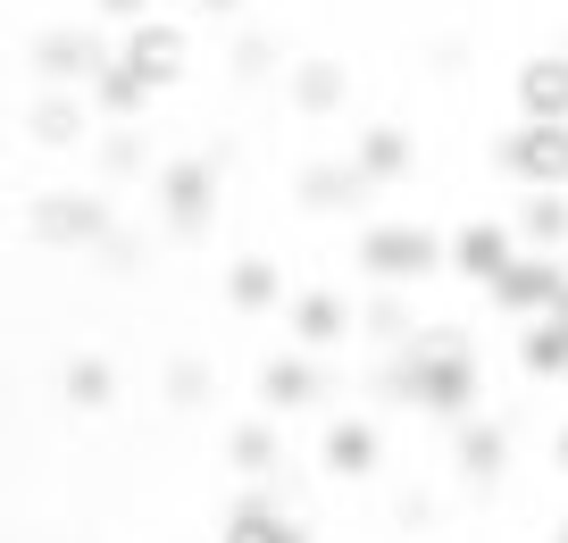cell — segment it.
I'll list each match as a JSON object with an SVG mask.
<instances>
[{
    "label": "cell",
    "instance_id": "ba28073f",
    "mask_svg": "<svg viewBox=\"0 0 568 543\" xmlns=\"http://www.w3.org/2000/svg\"><path fill=\"white\" fill-rule=\"evenodd\" d=\"M118 51H101L92 34H75V26H51V34L34 42V68L51 76V84H92V76L109 68Z\"/></svg>",
    "mask_w": 568,
    "mask_h": 543
},
{
    "label": "cell",
    "instance_id": "277c9868",
    "mask_svg": "<svg viewBox=\"0 0 568 543\" xmlns=\"http://www.w3.org/2000/svg\"><path fill=\"white\" fill-rule=\"evenodd\" d=\"M118 68L134 76V84H176L184 76V26H168V18H134L125 26V42H118Z\"/></svg>",
    "mask_w": 568,
    "mask_h": 543
},
{
    "label": "cell",
    "instance_id": "484cf974",
    "mask_svg": "<svg viewBox=\"0 0 568 543\" xmlns=\"http://www.w3.org/2000/svg\"><path fill=\"white\" fill-rule=\"evenodd\" d=\"M201 385H210V376H201V369H193V360H184V369H176V376H168V393H176V402H201Z\"/></svg>",
    "mask_w": 568,
    "mask_h": 543
},
{
    "label": "cell",
    "instance_id": "7402d4cb",
    "mask_svg": "<svg viewBox=\"0 0 568 543\" xmlns=\"http://www.w3.org/2000/svg\"><path fill=\"white\" fill-rule=\"evenodd\" d=\"M34 142H84V101H68V92H51V101H34Z\"/></svg>",
    "mask_w": 568,
    "mask_h": 543
},
{
    "label": "cell",
    "instance_id": "2e32d148",
    "mask_svg": "<svg viewBox=\"0 0 568 543\" xmlns=\"http://www.w3.org/2000/svg\"><path fill=\"white\" fill-rule=\"evenodd\" d=\"M368 193V175H359V159H335V168H310L302 175V201L310 210H343V201Z\"/></svg>",
    "mask_w": 568,
    "mask_h": 543
},
{
    "label": "cell",
    "instance_id": "7a4b0ae2",
    "mask_svg": "<svg viewBox=\"0 0 568 543\" xmlns=\"http://www.w3.org/2000/svg\"><path fill=\"white\" fill-rule=\"evenodd\" d=\"M501 175L535 193H568V118H518V134H501Z\"/></svg>",
    "mask_w": 568,
    "mask_h": 543
},
{
    "label": "cell",
    "instance_id": "8992f818",
    "mask_svg": "<svg viewBox=\"0 0 568 543\" xmlns=\"http://www.w3.org/2000/svg\"><path fill=\"white\" fill-rule=\"evenodd\" d=\"M210 201H217V168H210V159H176V168H160V210H168L176 234L210 227Z\"/></svg>",
    "mask_w": 568,
    "mask_h": 543
},
{
    "label": "cell",
    "instance_id": "30bf717a",
    "mask_svg": "<svg viewBox=\"0 0 568 543\" xmlns=\"http://www.w3.org/2000/svg\"><path fill=\"white\" fill-rule=\"evenodd\" d=\"M518 369H527V376H568V310L527 318V334H518Z\"/></svg>",
    "mask_w": 568,
    "mask_h": 543
},
{
    "label": "cell",
    "instance_id": "ffe728a7",
    "mask_svg": "<svg viewBox=\"0 0 568 543\" xmlns=\"http://www.w3.org/2000/svg\"><path fill=\"white\" fill-rule=\"evenodd\" d=\"M68 402L75 410H109L118 402V369H109V360H68Z\"/></svg>",
    "mask_w": 568,
    "mask_h": 543
},
{
    "label": "cell",
    "instance_id": "9c48e42d",
    "mask_svg": "<svg viewBox=\"0 0 568 543\" xmlns=\"http://www.w3.org/2000/svg\"><path fill=\"white\" fill-rule=\"evenodd\" d=\"M510 260H518V251H510V227H494V218H468V227L452 234V268H460V276H477V284H494Z\"/></svg>",
    "mask_w": 568,
    "mask_h": 543
},
{
    "label": "cell",
    "instance_id": "83f0119b",
    "mask_svg": "<svg viewBox=\"0 0 568 543\" xmlns=\"http://www.w3.org/2000/svg\"><path fill=\"white\" fill-rule=\"evenodd\" d=\"M201 9H210V18H226V9H243V0H201Z\"/></svg>",
    "mask_w": 568,
    "mask_h": 543
},
{
    "label": "cell",
    "instance_id": "cb8c5ba5",
    "mask_svg": "<svg viewBox=\"0 0 568 543\" xmlns=\"http://www.w3.org/2000/svg\"><path fill=\"white\" fill-rule=\"evenodd\" d=\"M501 460H510V435H501V426H460V469L468 476H494Z\"/></svg>",
    "mask_w": 568,
    "mask_h": 543
},
{
    "label": "cell",
    "instance_id": "44dd1931",
    "mask_svg": "<svg viewBox=\"0 0 568 543\" xmlns=\"http://www.w3.org/2000/svg\"><path fill=\"white\" fill-rule=\"evenodd\" d=\"M518 234H527V243H544V251H560V243H568V201H560V193H535L527 210H518Z\"/></svg>",
    "mask_w": 568,
    "mask_h": 543
},
{
    "label": "cell",
    "instance_id": "7c38bea8",
    "mask_svg": "<svg viewBox=\"0 0 568 543\" xmlns=\"http://www.w3.org/2000/svg\"><path fill=\"white\" fill-rule=\"evenodd\" d=\"M518 118H568V59H527L518 68Z\"/></svg>",
    "mask_w": 568,
    "mask_h": 543
},
{
    "label": "cell",
    "instance_id": "4fadbf2b",
    "mask_svg": "<svg viewBox=\"0 0 568 543\" xmlns=\"http://www.w3.org/2000/svg\"><path fill=\"white\" fill-rule=\"evenodd\" d=\"M293 334H302L310 351L343 343V334H352V301H343V293H302V301H293Z\"/></svg>",
    "mask_w": 568,
    "mask_h": 543
},
{
    "label": "cell",
    "instance_id": "5bb4252c",
    "mask_svg": "<svg viewBox=\"0 0 568 543\" xmlns=\"http://www.w3.org/2000/svg\"><path fill=\"white\" fill-rule=\"evenodd\" d=\"M217 543H310L302 526L284 519V510H267L260 493H243V502H234V519H226V535Z\"/></svg>",
    "mask_w": 568,
    "mask_h": 543
},
{
    "label": "cell",
    "instance_id": "d4e9b609",
    "mask_svg": "<svg viewBox=\"0 0 568 543\" xmlns=\"http://www.w3.org/2000/svg\"><path fill=\"white\" fill-rule=\"evenodd\" d=\"M226 452H234V469H243V476H267V469H276V435H267V426H234Z\"/></svg>",
    "mask_w": 568,
    "mask_h": 543
},
{
    "label": "cell",
    "instance_id": "603a6c76",
    "mask_svg": "<svg viewBox=\"0 0 568 543\" xmlns=\"http://www.w3.org/2000/svg\"><path fill=\"white\" fill-rule=\"evenodd\" d=\"M92 101H101V109H109V118H134V109H142V101H151V84H134V76H125V68H118V59H109V68H101V76H92Z\"/></svg>",
    "mask_w": 568,
    "mask_h": 543
},
{
    "label": "cell",
    "instance_id": "ac0fdd59",
    "mask_svg": "<svg viewBox=\"0 0 568 543\" xmlns=\"http://www.w3.org/2000/svg\"><path fill=\"white\" fill-rule=\"evenodd\" d=\"M335 101H343V68H335V59H302V68H293V109L326 118Z\"/></svg>",
    "mask_w": 568,
    "mask_h": 543
},
{
    "label": "cell",
    "instance_id": "3957f363",
    "mask_svg": "<svg viewBox=\"0 0 568 543\" xmlns=\"http://www.w3.org/2000/svg\"><path fill=\"white\" fill-rule=\"evenodd\" d=\"M444 260H452V243H435L426 227H368V234H359V268L385 276V284H418V276H435Z\"/></svg>",
    "mask_w": 568,
    "mask_h": 543
},
{
    "label": "cell",
    "instance_id": "f1b7e54d",
    "mask_svg": "<svg viewBox=\"0 0 568 543\" xmlns=\"http://www.w3.org/2000/svg\"><path fill=\"white\" fill-rule=\"evenodd\" d=\"M560 469H568V426H560Z\"/></svg>",
    "mask_w": 568,
    "mask_h": 543
},
{
    "label": "cell",
    "instance_id": "8fae6325",
    "mask_svg": "<svg viewBox=\"0 0 568 543\" xmlns=\"http://www.w3.org/2000/svg\"><path fill=\"white\" fill-rule=\"evenodd\" d=\"M376 452H385V443H376V426H368V419H335V426L318 435V460H326L335 476H368V469H376Z\"/></svg>",
    "mask_w": 568,
    "mask_h": 543
},
{
    "label": "cell",
    "instance_id": "9a60e30c",
    "mask_svg": "<svg viewBox=\"0 0 568 543\" xmlns=\"http://www.w3.org/2000/svg\"><path fill=\"white\" fill-rule=\"evenodd\" d=\"M260 402L267 410H310L318 402V369H310V360H267L260 369Z\"/></svg>",
    "mask_w": 568,
    "mask_h": 543
},
{
    "label": "cell",
    "instance_id": "5b68a950",
    "mask_svg": "<svg viewBox=\"0 0 568 543\" xmlns=\"http://www.w3.org/2000/svg\"><path fill=\"white\" fill-rule=\"evenodd\" d=\"M494 301L510 318H544V310H560V301H568V268L560 260H510L494 276Z\"/></svg>",
    "mask_w": 568,
    "mask_h": 543
},
{
    "label": "cell",
    "instance_id": "52a82bcc",
    "mask_svg": "<svg viewBox=\"0 0 568 543\" xmlns=\"http://www.w3.org/2000/svg\"><path fill=\"white\" fill-rule=\"evenodd\" d=\"M34 234H42V243H101V234H109V201H92V193H42L34 201Z\"/></svg>",
    "mask_w": 568,
    "mask_h": 543
},
{
    "label": "cell",
    "instance_id": "4316f807",
    "mask_svg": "<svg viewBox=\"0 0 568 543\" xmlns=\"http://www.w3.org/2000/svg\"><path fill=\"white\" fill-rule=\"evenodd\" d=\"M101 9H109V18H125V26H134V18H151V0H101Z\"/></svg>",
    "mask_w": 568,
    "mask_h": 543
},
{
    "label": "cell",
    "instance_id": "d6986e66",
    "mask_svg": "<svg viewBox=\"0 0 568 543\" xmlns=\"http://www.w3.org/2000/svg\"><path fill=\"white\" fill-rule=\"evenodd\" d=\"M276 293H284L276 260H234V276H226V301H234V310H276Z\"/></svg>",
    "mask_w": 568,
    "mask_h": 543
},
{
    "label": "cell",
    "instance_id": "6da1fadb",
    "mask_svg": "<svg viewBox=\"0 0 568 543\" xmlns=\"http://www.w3.org/2000/svg\"><path fill=\"white\" fill-rule=\"evenodd\" d=\"M393 393H409L418 410H435V419H460L468 402H477V351L460 343V334H426V343H409V360L393 369Z\"/></svg>",
    "mask_w": 568,
    "mask_h": 543
},
{
    "label": "cell",
    "instance_id": "e0dca14e",
    "mask_svg": "<svg viewBox=\"0 0 568 543\" xmlns=\"http://www.w3.org/2000/svg\"><path fill=\"white\" fill-rule=\"evenodd\" d=\"M402 168H409V134L402 125H368V134H359V175H368V184H393Z\"/></svg>",
    "mask_w": 568,
    "mask_h": 543
}]
</instances>
